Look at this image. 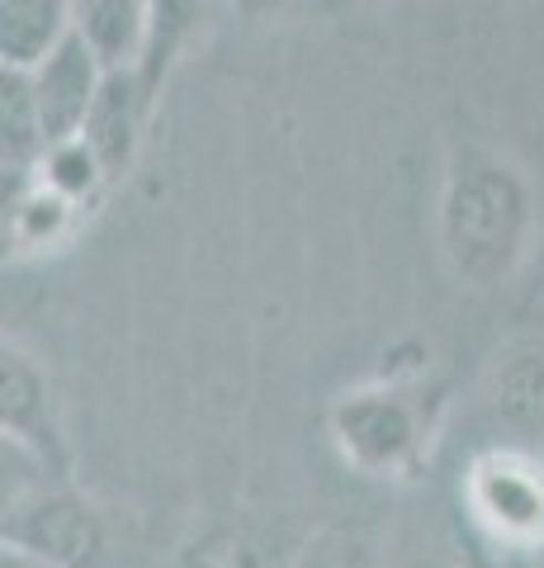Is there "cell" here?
Wrapping results in <instances>:
<instances>
[{"label":"cell","instance_id":"8992f818","mask_svg":"<svg viewBox=\"0 0 544 568\" xmlns=\"http://www.w3.org/2000/svg\"><path fill=\"white\" fill-rule=\"evenodd\" d=\"M337 436L346 459L370 474H389L417 455L421 422L398 394H356L337 407Z\"/></svg>","mask_w":544,"mask_h":568},{"label":"cell","instance_id":"277c9868","mask_svg":"<svg viewBox=\"0 0 544 568\" xmlns=\"http://www.w3.org/2000/svg\"><path fill=\"white\" fill-rule=\"evenodd\" d=\"M0 426H6V440L29 450L52 478L72 484V450H66V436L58 422L52 384L43 375V365L14 342H6V355H0Z\"/></svg>","mask_w":544,"mask_h":568},{"label":"cell","instance_id":"9c48e42d","mask_svg":"<svg viewBox=\"0 0 544 568\" xmlns=\"http://www.w3.org/2000/svg\"><path fill=\"white\" fill-rule=\"evenodd\" d=\"M294 540L279 526L237 517L214 521L199 536H189L166 568H289Z\"/></svg>","mask_w":544,"mask_h":568},{"label":"cell","instance_id":"2e32d148","mask_svg":"<svg viewBox=\"0 0 544 568\" xmlns=\"http://www.w3.org/2000/svg\"><path fill=\"white\" fill-rule=\"evenodd\" d=\"M0 568H52V564H43V559L24 555V549H10V545H6V559H0Z\"/></svg>","mask_w":544,"mask_h":568},{"label":"cell","instance_id":"30bf717a","mask_svg":"<svg viewBox=\"0 0 544 568\" xmlns=\"http://www.w3.org/2000/svg\"><path fill=\"white\" fill-rule=\"evenodd\" d=\"M214 6L218 0H147V33H143V52H137L133 71L143 81V95L152 110L162 100L171 67L181 62V52L199 33V24L214 14Z\"/></svg>","mask_w":544,"mask_h":568},{"label":"cell","instance_id":"ba28073f","mask_svg":"<svg viewBox=\"0 0 544 568\" xmlns=\"http://www.w3.org/2000/svg\"><path fill=\"white\" fill-rule=\"evenodd\" d=\"M48 133L33 104L29 71L6 67L0 77V171H6V209H14L39 185V171L48 162Z\"/></svg>","mask_w":544,"mask_h":568},{"label":"cell","instance_id":"9a60e30c","mask_svg":"<svg viewBox=\"0 0 544 568\" xmlns=\"http://www.w3.org/2000/svg\"><path fill=\"white\" fill-rule=\"evenodd\" d=\"M460 568H502L493 555H487V545H479V540H469L464 545V559H460Z\"/></svg>","mask_w":544,"mask_h":568},{"label":"cell","instance_id":"8fae6325","mask_svg":"<svg viewBox=\"0 0 544 568\" xmlns=\"http://www.w3.org/2000/svg\"><path fill=\"white\" fill-rule=\"evenodd\" d=\"M76 29V0H0V58L33 71Z\"/></svg>","mask_w":544,"mask_h":568},{"label":"cell","instance_id":"3957f363","mask_svg":"<svg viewBox=\"0 0 544 568\" xmlns=\"http://www.w3.org/2000/svg\"><path fill=\"white\" fill-rule=\"evenodd\" d=\"M469 507L493 545L544 549V465L535 455H483L469 474Z\"/></svg>","mask_w":544,"mask_h":568},{"label":"cell","instance_id":"6da1fadb","mask_svg":"<svg viewBox=\"0 0 544 568\" xmlns=\"http://www.w3.org/2000/svg\"><path fill=\"white\" fill-rule=\"evenodd\" d=\"M6 545L52 568H147L119 521L62 478L6 493Z\"/></svg>","mask_w":544,"mask_h":568},{"label":"cell","instance_id":"7c38bea8","mask_svg":"<svg viewBox=\"0 0 544 568\" xmlns=\"http://www.w3.org/2000/svg\"><path fill=\"white\" fill-rule=\"evenodd\" d=\"M76 33L104 67H133L147 33V0H76Z\"/></svg>","mask_w":544,"mask_h":568},{"label":"cell","instance_id":"5bb4252c","mask_svg":"<svg viewBox=\"0 0 544 568\" xmlns=\"http://www.w3.org/2000/svg\"><path fill=\"white\" fill-rule=\"evenodd\" d=\"M100 181H104V166H100V156L91 152L85 138H72V142H62V148H52L48 162H43V185L66 194V200L91 194Z\"/></svg>","mask_w":544,"mask_h":568},{"label":"cell","instance_id":"7a4b0ae2","mask_svg":"<svg viewBox=\"0 0 544 568\" xmlns=\"http://www.w3.org/2000/svg\"><path fill=\"white\" fill-rule=\"evenodd\" d=\"M525 223V194L502 166L460 171L445 200V233L454 265L473 280H493L506 271Z\"/></svg>","mask_w":544,"mask_h":568},{"label":"cell","instance_id":"52a82bcc","mask_svg":"<svg viewBox=\"0 0 544 568\" xmlns=\"http://www.w3.org/2000/svg\"><path fill=\"white\" fill-rule=\"evenodd\" d=\"M147 114H152V104L143 95L137 71L133 67H110V71H104L95 110H91V119H85V133H81L85 142H91V152L100 156L104 181L129 175L133 156H137V142H143Z\"/></svg>","mask_w":544,"mask_h":568},{"label":"cell","instance_id":"4fadbf2b","mask_svg":"<svg viewBox=\"0 0 544 568\" xmlns=\"http://www.w3.org/2000/svg\"><path fill=\"white\" fill-rule=\"evenodd\" d=\"M497 413L521 432L544 436V351H516L497 369Z\"/></svg>","mask_w":544,"mask_h":568},{"label":"cell","instance_id":"e0dca14e","mask_svg":"<svg viewBox=\"0 0 544 568\" xmlns=\"http://www.w3.org/2000/svg\"><path fill=\"white\" fill-rule=\"evenodd\" d=\"M540 568H544V559H540Z\"/></svg>","mask_w":544,"mask_h":568},{"label":"cell","instance_id":"5b68a950","mask_svg":"<svg viewBox=\"0 0 544 568\" xmlns=\"http://www.w3.org/2000/svg\"><path fill=\"white\" fill-rule=\"evenodd\" d=\"M104 71H110V67L100 62V52L85 43L76 29L29 71L33 104H39L48 148H62V142H72V138L85 133V119H91L95 95L104 85Z\"/></svg>","mask_w":544,"mask_h":568}]
</instances>
